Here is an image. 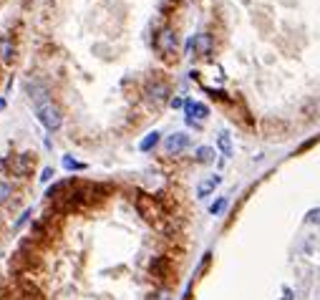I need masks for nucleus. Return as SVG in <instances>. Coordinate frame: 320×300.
I'll return each instance as SVG.
<instances>
[{
	"instance_id": "obj_1",
	"label": "nucleus",
	"mask_w": 320,
	"mask_h": 300,
	"mask_svg": "<svg viewBox=\"0 0 320 300\" xmlns=\"http://www.w3.org/2000/svg\"><path fill=\"white\" fill-rule=\"evenodd\" d=\"M30 98H36V114H38V119L43 121V126H46L48 131L61 129V124H63L61 106L53 104V98H51L43 88H38V93H30Z\"/></svg>"
},
{
	"instance_id": "obj_2",
	"label": "nucleus",
	"mask_w": 320,
	"mask_h": 300,
	"mask_svg": "<svg viewBox=\"0 0 320 300\" xmlns=\"http://www.w3.org/2000/svg\"><path fill=\"white\" fill-rule=\"evenodd\" d=\"M207 116H209V109H207L204 104L192 101V98H187V101H184V119H187V124H189V126H199Z\"/></svg>"
},
{
	"instance_id": "obj_3",
	"label": "nucleus",
	"mask_w": 320,
	"mask_h": 300,
	"mask_svg": "<svg viewBox=\"0 0 320 300\" xmlns=\"http://www.w3.org/2000/svg\"><path fill=\"white\" fill-rule=\"evenodd\" d=\"M156 48L162 51V53H174L177 51V33L172 30V28H162L159 33H156Z\"/></svg>"
},
{
	"instance_id": "obj_4",
	"label": "nucleus",
	"mask_w": 320,
	"mask_h": 300,
	"mask_svg": "<svg viewBox=\"0 0 320 300\" xmlns=\"http://www.w3.org/2000/svg\"><path fill=\"white\" fill-rule=\"evenodd\" d=\"M187 147H189V134H184V131L169 134V137H167V142H164L167 154H179V151H184Z\"/></svg>"
},
{
	"instance_id": "obj_5",
	"label": "nucleus",
	"mask_w": 320,
	"mask_h": 300,
	"mask_svg": "<svg viewBox=\"0 0 320 300\" xmlns=\"http://www.w3.org/2000/svg\"><path fill=\"white\" fill-rule=\"evenodd\" d=\"M8 161H10V166H13V172H15L18 177H25V174L30 172V166H33L36 159H33L30 154H18V156H10Z\"/></svg>"
},
{
	"instance_id": "obj_6",
	"label": "nucleus",
	"mask_w": 320,
	"mask_h": 300,
	"mask_svg": "<svg viewBox=\"0 0 320 300\" xmlns=\"http://www.w3.org/2000/svg\"><path fill=\"white\" fill-rule=\"evenodd\" d=\"M136 207H139V212L146 217V220H156L159 215H162V210H159V205L151 199V197H139V202H136Z\"/></svg>"
},
{
	"instance_id": "obj_7",
	"label": "nucleus",
	"mask_w": 320,
	"mask_h": 300,
	"mask_svg": "<svg viewBox=\"0 0 320 300\" xmlns=\"http://www.w3.org/2000/svg\"><path fill=\"white\" fill-rule=\"evenodd\" d=\"M192 48L199 53V56H207V53L212 51V38H209V33H197L192 38Z\"/></svg>"
},
{
	"instance_id": "obj_8",
	"label": "nucleus",
	"mask_w": 320,
	"mask_h": 300,
	"mask_svg": "<svg viewBox=\"0 0 320 300\" xmlns=\"http://www.w3.org/2000/svg\"><path fill=\"white\" fill-rule=\"evenodd\" d=\"M146 93H149V98H151L154 104H162V101H167V96H169V86H167V83H151V86L146 88Z\"/></svg>"
},
{
	"instance_id": "obj_9",
	"label": "nucleus",
	"mask_w": 320,
	"mask_h": 300,
	"mask_svg": "<svg viewBox=\"0 0 320 300\" xmlns=\"http://www.w3.org/2000/svg\"><path fill=\"white\" fill-rule=\"evenodd\" d=\"M219 182H222V177H219V174H212V177H207L204 182H199V187H197V194H199V197H207V194H212V192L219 187Z\"/></svg>"
},
{
	"instance_id": "obj_10",
	"label": "nucleus",
	"mask_w": 320,
	"mask_h": 300,
	"mask_svg": "<svg viewBox=\"0 0 320 300\" xmlns=\"http://www.w3.org/2000/svg\"><path fill=\"white\" fill-rule=\"evenodd\" d=\"M217 147H219V151H222L225 156H232V139H230L227 131H222V134L217 137Z\"/></svg>"
},
{
	"instance_id": "obj_11",
	"label": "nucleus",
	"mask_w": 320,
	"mask_h": 300,
	"mask_svg": "<svg viewBox=\"0 0 320 300\" xmlns=\"http://www.w3.org/2000/svg\"><path fill=\"white\" fill-rule=\"evenodd\" d=\"M194 159H197L199 164H209V161H214V149H212V147H199L197 154H194Z\"/></svg>"
},
{
	"instance_id": "obj_12",
	"label": "nucleus",
	"mask_w": 320,
	"mask_h": 300,
	"mask_svg": "<svg viewBox=\"0 0 320 300\" xmlns=\"http://www.w3.org/2000/svg\"><path fill=\"white\" fill-rule=\"evenodd\" d=\"M156 144H159V131H151V134H146V137L141 139L139 149H141V151H151Z\"/></svg>"
},
{
	"instance_id": "obj_13",
	"label": "nucleus",
	"mask_w": 320,
	"mask_h": 300,
	"mask_svg": "<svg viewBox=\"0 0 320 300\" xmlns=\"http://www.w3.org/2000/svg\"><path fill=\"white\" fill-rule=\"evenodd\" d=\"M13 56H15V48H13V46H10L8 41H0V58H3V61L8 63V61H10Z\"/></svg>"
},
{
	"instance_id": "obj_14",
	"label": "nucleus",
	"mask_w": 320,
	"mask_h": 300,
	"mask_svg": "<svg viewBox=\"0 0 320 300\" xmlns=\"http://www.w3.org/2000/svg\"><path fill=\"white\" fill-rule=\"evenodd\" d=\"M305 222L308 225H320V207H313L310 212H305Z\"/></svg>"
},
{
	"instance_id": "obj_15",
	"label": "nucleus",
	"mask_w": 320,
	"mask_h": 300,
	"mask_svg": "<svg viewBox=\"0 0 320 300\" xmlns=\"http://www.w3.org/2000/svg\"><path fill=\"white\" fill-rule=\"evenodd\" d=\"M63 166H66V169H86V164L76 161L73 156H63Z\"/></svg>"
},
{
	"instance_id": "obj_16",
	"label": "nucleus",
	"mask_w": 320,
	"mask_h": 300,
	"mask_svg": "<svg viewBox=\"0 0 320 300\" xmlns=\"http://www.w3.org/2000/svg\"><path fill=\"white\" fill-rule=\"evenodd\" d=\"M225 207H227V199H225V197H219V199L209 207V212H212V215H219V212H225Z\"/></svg>"
},
{
	"instance_id": "obj_17",
	"label": "nucleus",
	"mask_w": 320,
	"mask_h": 300,
	"mask_svg": "<svg viewBox=\"0 0 320 300\" xmlns=\"http://www.w3.org/2000/svg\"><path fill=\"white\" fill-rule=\"evenodd\" d=\"M8 197H10V184H5V182L0 179V205H3Z\"/></svg>"
},
{
	"instance_id": "obj_18",
	"label": "nucleus",
	"mask_w": 320,
	"mask_h": 300,
	"mask_svg": "<svg viewBox=\"0 0 320 300\" xmlns=\"http://www.w3.org/2000/svg\"><path fill=\"white\" fill-rule=\"evenodd\" d=\"M30 215H33V212H30V210H25V212H23V215L18 217V222H15V229H18V227H20V225H23V222H25V220H28Z\"/></svg>"
},
{
	"instance_id": "obj_19",
	"label": "nucleus",
	"mask_w": 320,
	"mask_h": 300,
	"mask_svg": "<svg viewBox=\"0 0 320 300\" xmlns=\"http://www.w3.org/2000/svg\"><path fill=\"white\" fill-rule=\"evenodd\" d=\"M149 300H169V293L167 290H159V293H154Z\"/></svg>"
},
{
	"instance_id": "obj_20",
	"label": "nucleus",
	"mask_w": 320,
	"mask_h": 300,
	"mask_svg": "<svg viewBox=\"0 0 320 300\" xmlns=\"http://www.w3.org/2000/svg\"><path fill=\"white\" fill-rule=\"evenodd\" d=\"M51 177H53V169L48 166V169H43V174H41V182H51Z\"/></svg>"
},
{
	"instance_id": "obj_21",
	"label": "nucleus",
	"mask_w": 320,
	"mask_h": 300,
	"mask_svg": "<svg viewBox=\"0 0 320 300\" xmlns=\"http://www.w3.org/2000/svg\"><path fill=\"white\" fill-rule=\"evenodd\" d=\"M282 300H293V290H290V288L282 290Z\"/></svg>"
},
{
	"instance_id": "obj_22",
	"label": "nucleus",
	"mask_w": 320,
	"mask_h": 300,
	"mask_svg": "<svg viewBox=\"0 0 320 300\" xmlns=\"http://www.w3.org/2000/svg\"><path fill=\"white\" fill-rule=\"evenodd\" d=\"M172 106L179 109V106H184V101H182V98H172Z\"/></svg>"
},
{
	"instance_id": "obj_23",
	"label": "nucleus",
	"mask_w": 320,
	"mask_h": 300,
	"mask_svg": "<svg viewBox=\"0 0 320 300\" xmlns=\"http://www.w3.org/2000/svg\"><path fill=\"white\" fill-rule=\"evenodd\" d=\"M3 109H5V98H0V111H3Z\"/></svg>"
}]
</instances>
